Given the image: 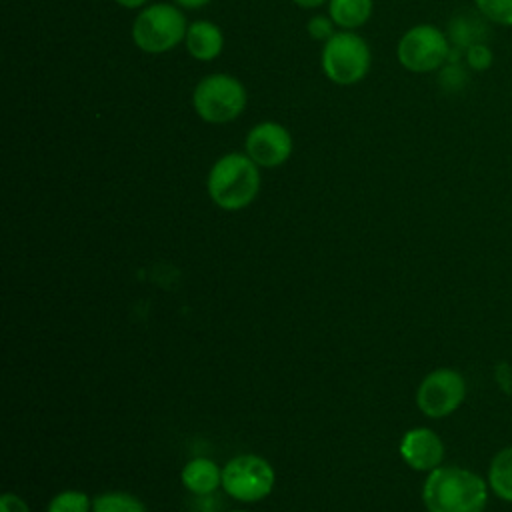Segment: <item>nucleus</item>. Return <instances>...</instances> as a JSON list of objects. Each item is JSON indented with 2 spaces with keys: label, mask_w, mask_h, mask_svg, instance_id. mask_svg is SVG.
I'll use <instances>...</instances> for the list:
<instances>
[{
  "label": "nucleus",
  "mask_w": 512,
  "mask_h": 512,
  "mask_svg": "<svg viewBox=\"0 0 512 512\" xmlns=\"http://www.w3.org/2000/svg\"><path fill=\"white\" fill-rule=\"evenodd\" d=\"M180 478L186 490L204 496L222 486V468L208 458H192L182 468Z\"/></svg>",
  "instance_id": "nucleus-12"
},
{
  "label": "nucleus",
  "mask_w": 512,
  "mask_h": 512,
  "mask_svg": "<svg viewBox=\"0 0 512 512\" xmlns=\"http://www.w3.org/2000/svg\"><path fill=\"white\" fill-rule=\"evenodd\" d=\"M292 2L304 10H312V8H320L322 4H328V0H292Z\"/></svg>",
  "instance_id": "nucleus-24"
},
{
  "label": "nucleus",
  "mask_w": 512,
  "mask_h": 512,
  "mask_svg": "<svg viewBox=\"0 0 512 512\" xmlns=\"http://www.w3.org/2000/svg\"><path fill=\"white\" fill-rule=\"evenodd\" d=\"M114 2L126 10H142L144 6H148L150 0H114Z\"/></svg>",
  "instance_id": "nucleus-23"
},
{
  "label": "nucleus",
  "mask_w": 512,
  "mask_h": 512,
  "mask_svg": "<svg viewBox=\"0 0 512 512\" xmlns=\"http://www.w3.org/2000/svg\"><path fill=\"white\" fill-rule=\"evenodd\" d=\"M402 460L418 472H432L442 464L444 444L430 428H412L400 440Z\"/></svg>",
  "instance_id": "nucleus-10"
},
{
  "label": "nucleus",
  "mask_w": 512,
  "mask_h": 512,
  "mask_svg": "<svg viewBox=\"0 0 512 512\" xmlns=\"http://www.w3.org/2000/svg\"><path fill=\"white\" fill-rule=\"evenodd\" d=\"M466 62L474 70H486L492 66V52L484 44H470L466 48Z\"/></svg>",
  "instance_id": "nucleus-19"
},
{
  "label": "nucleus",
  "mask_w": 512,
  "mask_h": 512,
  "mask_svg": "<svg viewBox=\"0 0 512 512\" xmlns=\"http://www.w3.org/2000/svg\"><path fill=\"white\" fill-rule=\"evenodd\" d=\"M486 498L488 482L462 466H438L422 486L428 512H484Z\"/></svg>",
  "instance_id": "nucleus-1"
},
{
  "label": "nucleus",
  "mask_w": 512,
  "mask_h": 512,
  "mask_svg": "<svg viewBox=\"0 0 512 512\" xmlns=\"http://www.w3.org/2000/svg\"><path fill=\"white\" fill-rule=\"evenodd\" d=\"M184 46L194 60L212 62L224 50V32L210 20H194L188 24Z\"/></svg>",
  "instance_id": "nucleus-11"
},
{
  "label": "nucleus",
  "mask_w": 512,
  "mask_h": 512,
  "mask_svg": "<svg viewBox=\"0 0 512 512\" xmlns=\"http://www.w3.org/2000/svg\"><path fill=\"white\" fill-rule=\"evenodd\" d=\"M246 104L244 84L226 72L202 76L192 90V108L206 124H228L244 112Z\"/></svg>",
  "instance_id": "nucleus-4"
},
{
  "label": "nucleus",
  "mask_w": 512,
  "mask_h": 512,
  "mask_svg": "<svg viewBox=\"0 0 512 512\" xmlns=\"http://www.w3.org/2000/svg\"><path fill=\"white\" fill-rule=\"evenodd\" d=\"M466 398V380L458 370L436 368L426 374L416 390V404L428 418H444L460 408Z\"/></svg>",
  "instance_id": "nucleus-8"
},
{
  "label": "nucleus",
  "mask_w": 512,
  "mask_h": 512,
  "mask_svg": "<svg viewBox=\"0 0 512 512\" xmlns=\"http://www.w3.org/2000/svg\"><path fill=\"white\" fill-rule=\"evenodd\" d=\"M374 10V0H328V16L338 30L362 28Z\"/></svg>",
  "instance_id": "nucleus-13"
},
{
  "label": "nucleus",
  "mask_w": 512,
  "mask_h": 512,
  "mask_svg": "<svg viewBox=\"0 0 512 512\" xmlns=\"http://www.w3.org/2000/svg\"><path fill=\"white\" fill-rule=\"evenodd\" d=\"M176 6H180L182 10H200L204 6H208L212 0H172Z\"/></svg>",
  "instance_id": "nucleus-22"
},
{
  "label": "nucleus",
  "mask_w": 512,
  "mask_h": 512,
  "mask_svg": "<svg viewBox=\"0 0 512 512\" xmlns=\"http://www.w3.org/2000/svg\"><path fill=\"white\" fill-rule=\"evenodd\" d=\"M0 512H30V508L20 496H16L12 492H6L0 498Z\"/></svg>",
  "instance_id": "nucleus-21"
},
{
  "label": "nucleus",
  "mask_w": 512,
  "mask_h": 512,
  "mask_svg": "<svg viewBox=\"0 0 512 512\" xmlns=\"http://www.w3.org/2000/svg\"><path fill=\"white\" fill-rule=\"evenodd\" d=\"M488 486L500 500L512 502V446L498 450L490 460Z\"/></svg>",
  "instance_id": "nucleus-14"
},
{
  "label": "nucleus",
  "mask_w": 512,
  "mask_h": 512,
  "mask_svg": "<svg viewBox=\"0 0 512 512\" xmlns=\"http://www.w3.org/2000/svg\"><path fill=\"white\" fill-rule=\"evenodd\" d=\"M306 32L312 40L316 42H326L330 40L338 30L334 20L328 14H314L312 18H308L306 22Z\"/></svg>",
  "instance_id": "nucleus-18"
},
{
  "label": "nucleus",
  "mask_w": 512,
  "mask_h": 512,
  "mask_svg": "<svg viewBox=\"0 0 512 512\" xmlns=\"http://www.w3.org/2000/svg\"><path fill=\"white\" fill-rule=\"evenodd\" d=\"M494 380L504 394H512V366L508 362L502 360L494 366Z\"/></svg>",
  "instance_id": "nucleus-20"
},
{
  "label": "nucleus",
  "mask_w": 512,
  "mask_h": 512,
  "mask_svg": "<svg viewBox=\"0 0 512 512\" xmlns=\"http://www.w3.org/2000/svg\"><path fill=\"white\" fill-rule=\"evenodd\" d=\"M92 512H146V508L128 492H104L92 500Z\"/></svg>",
  "instance_id": "nucleus-15"
},
{
  "label": "nucleus",
  "mask_w": 512,
  "mask_h": 512,
  "mask_svg": "<svg viewBox=\"0 0 512 512\" xmlns=\"http://www.w3.org/2000/svg\"><path fill=\"white\" fill-rule=\"evenodd\" d=\"M294 140L290 130L276 120L254 124L244 138V152L260 168H278L292 156Z\"/></svg>",
  "instance_id": "nucleus-9"
},
{
  "label": "nucleus",
  "mask_w": 512,
  "mask_h": 512,
  "mask_svg": "<svg viewBox=\"0 0 512 512\" xmlns=\"http://www.w3.org/2000/svg\"><path fill=\"white\" fill-rule=\"evenodd\" d=\"M274 468L268 460L256 454L234 456L222 468V488L228 496L240 502H258L274 488Z\"/></svg>",
  "instance_id": "nucleus-7"
},
{
  "label": "nucleus",
  "mask_w": 512,
  "mask_h": 512,
  "mask_svg": "<svg viewBox=\"0 0 512 512\" xmlns=\"http://www.w3.org/2000/svg\"><path fill=\"white\" fill-rule=\"evenodd\" d=\"M186 16L174 2H154L138 10L132 22V42L144 54H166L184 42Z\"/></svg>",
  "instance_id": "nucleus-3"
},
{
  "label": "nucleus",
  "mask_w": 512,
  "mask_h": 512,
  "mask_svg": "<svg viewBox=\"0 0 512 512\" xmlns=\"http://www.w3.org/2000/svg\"><path fill=\"white\" fill-rule=\"evenodd\" d=\"M450 42L434 24H416L408 28L398 44L396 58L402 68L414 74H426L442 68L450 58Z\"/></svg>",
  "instance_id": "nucleus-6"
},
{
  "label": "nucleus",
  "mask_w": 512,
  "mask_h": 512,
  "mask_svg": "<svg viewBox=\"0 0 512 512\" xmlns=\"http://www.w3.org/2000/svg\"><path fill=\"white\" fill-rule=\"evenodd\" d=\"M206 190L218 208L242 210L260 192V166L246 152L222 154L208 172Z\"/></svg>",
  "instance_id": "nucleus-2"
},
{
  "label": "nucleus",
  "mask_w": 512,
  "mask_h": 512,
  "mask_svg": "<svg viewBox=\"0 0 512 512\" xmlns=\"http://www.w3.org/2000/svg\"><path fill=\"white\" fill-rule=\"evenodd\" d=\"M46 512H92V500L80 490H64L50 500Z\"/></svg>",
  "instance_id": "nucleus-16"
},
{
  "label": "nucleus",
  "mask_w": 512,
  "mask_h": 512,
  "mask_svg": "<svg viewBox=\"0 0 512 512\" xmlns=\"http://www.w3.org/2000/svg\"><path fill=\"white\" fill-rule=\"evenodd\" d=\"M370 66V46L354 30H338L322 46L320 68L336 86H354L362 82L368 76Z\"/></svg>",
  "instance_id": "nucleus-5"
},
{
  "label": "nucleus",
  "mask_w": 512,
  "mask_h": 512,
  "mask_svg": "<svg viewBox=\"0 0 512 512\" xmlns=\"http://www.w3.org/2000/svg\"><path fill=\"white\" fill-rule=\"evenodd\" d=\"M474 4L488 20L502 26H512V0H474Z\"/></svg>",
  "instance_id": "nucleus-17"
},
{
  "label": "nucleus",
  "mask_w": 512,
  "mask_h": 512,
  "mask_svg": "<svg viewBox=\"0 0 512 512\" xmlns=\"http://www.w3.org/2000/svg\"><path fill=\"white\" fill-rule=\"evenodd\" d=\"M232 512H248V510H232Z\"/></svg>",
  "instance_id": "nucleus-25"
}]
</instances>
